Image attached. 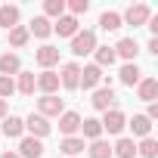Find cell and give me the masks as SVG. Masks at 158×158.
Here are the masks:
<instances>
[{"mask_svg": "<svg viewBox=\"0 0 158 158\" xmlns=\"http://www.w3.org/2000/svg\"><path fill=\"white\" fill-rule=\"evenodd\" d=\"M96 50V31H77L74 37H71V53L74 56H90Z\"/></svg>", "mask_w": 158, "mask_h": 158, "instance_id": "obj_1", "label": "cell"}, {"mask_svg": "<svg viewBox=\"0 0 158 158\" xmlns=\"http://www.w3.org/2000/svg\"><path fill=\"white\" fill-rule=\"evenodd\" d=\"M25 121V130L34 136V139H44V136H50V130H53V124L44 118V115H37V112H31L28 118H22Z\"/></svg>", "mask_w": 158, "mask_h": 158, "instance_id": "obj_2", "label": "cell"}, {"mask_svg": "<svg viewBox=\"0 0 158 158\" xmlns=\"http://www.w3.org/2000/svg\"><path fill=\"white\" fill-rule=\"evenodd\" d=\"M90 102H93L96 112H112V109H118V106H115V102H118V99H115V90H112L109 84H106V87H96V93H93Z\"/></svg>", "mask_w": 158, "mask_h": 158, "instance_id": "obj_3", "label": "cell"}, {"mask_svg": "<svg viewBox=\"0 0 158 158\" xmlns=\"http://www.w3.org/2000/svg\"><path fill=\"white\" fill-rule=\"evenodd\" d=\"M62 112H65V102H62L59 96H40V99H37V115H44L47 121H50V118H59Z\"/></svg>", "mask_w": 158, "mask_h": 158, "instance_id": "obj_4", "label": "cell"}, {"mask_svg": "<svg viewBox=\"0 0 158 158\" xmlns=\"http://www.w3.org/2000/svg\"><path fill=\"white\" fill-rule=\"evenodd\" d=\"M77 81H81V65H77V62H65L62 71H59V87L77 90Z\"/></svg>", "mask_w": 158, "mask_h": 158, "instance_id": "obj_5", "label": "cell"}, {"mask_svg": "<svg viewBox=\"0 0 158 158\" xmlns=\"http://www.w3.org/2000/svg\"><path fill=\"white\" fill-rule=\"evenodd\" d=\"M152 19V10L146 6V3H133L124 16H121V22H127V25H133V28H139V25H146Z\"/></svg>", "mask_w": 158, "mask_h": 158, "instance_id": "obj_6", "label": "cell"}, {"mask_svg": "<svg viewBox=\"0 0 158 158\" xmlns=\"http://www.w3.org/2000/svg\"><path fill=\"white\" fill-rule=\"evenodd\" d=\"M102 130L106 133H121L124 127H127V118H124V112L121 109H112V112H102Z\"/></svg>", "mask_w": 158, "mask_h": 158, "instance_id": "obj_7", "label": "cell"}, {"mask_svg": "<svg viewBox=\"0 0 158 158\" xmlns=\"http://www.w3.org/2000/svg\"><path fill=\"white\" fill-rule=\"evenodd\" d=\"M99 84H102V68L93 65V62L84 65V68H81V81H77V87H84V90H96Z\"/></svg>", "mask_w": 158, "mask_h": 158, "instance_id": "obj_8", "label": "cell"}, {"mask_svg": "<svg viewBox=\"0 0 158 158\" xmlns=\"http://www.w3.org/2000/svg\"><path fill=\"white\" fill-rule=\"evenodd\" d=\"M118 81H121L124 87H136V84L143 81L139 65H136V62H124V65H121V71H118Z\"/></svg>", "mask_w": 158, "mask_h": 158, "instance_id": "obj_9", "label": "cell"}, {"mask_svg": "<svg viewBox=\"0 0 158 158\" xmlns=\"http://www.w3.org/2000/svg\"><path fill=\"white\" fill-rule=\"evenodd\" d=\"M34 81H37V90L44 96H56V90H59V74L56 71H40Z\"/></svg>", "mask_w": 158, "mask_h": 158, "instance_id": "obj_10", "label": "cell"}, {"mask_svg": "<svg viewBox=\"0 0 158 158\" xmlns=\"http://www.w3.org/2000/svg\"><path fill=\"white\" fill-rule=\"evenodd\" d=\"M77 130H81V115L77 112H62L59 115V133L62 136H74Z\"/></svg>", "mask_w": 158, "mask_h": 158, "instance_id": "obj_11", "label": "cell"}, {"mask_svg": "<svg viewBox=\"0 0 158 158\" xmlns=\"http://www.w3.org/2000/svg\"><path fill=\"white\" fill-rule=\"evenodd\" d=\"M34 62H37L44 71H50V68L59 62V50H56V47H50V44H44V47L34 53Z\"/></svg>", "mask_w": 158, "mask_h": 158, "instance_id": "obj_12", "label": "cell"}, {"mask_svg": "<svg viewBox=\"0 0 158 158\" xmlns=\"http://www.w3.org/2000/svg\"><path fill=\"white\" fill-rule=\"evenodd\" d=\"M19 158H44V143L34 136H22L19 143Z\"/></svg>", "mask_w": 158, "mask_h": 158, "instance_id": "obj_13", "label": "cell"}, {"mask_svg": "<svg viewBox=\"0 0 158 158\" xmlns=\"http://www.w3.org/2000/svg\"><path fill=\"white\" fill-rule=\"evenodd\" d=\"M136 96L143 102H155L158 99V77H143V81L136 84Z\"/></svg>", "mask_w": 158, "mask_h": 158, "instance_id": "obj_14", "label": "cell"}, {"mask_svg": "<svg viewBox=\"0 0 158 158\" xmlns=\"http://www.w3.org/2000/svg\"><path fill=\"white\" fill-rule=\"evenodd\" d=\"M136 53H139V44H136L133 37H121V40L115 44V56H121V59H127V62H136Z\"/></svg>", "mask_w": 158, "mask_h": 158, "instance_id": "obj_15", "label": "cell"}, {"mask_svg": "<svg viewBox=\"0 0 158 158\" xmlns=\"http://www.w3.org/2000/svg\"><path fill=\"white\" fill-rule=\"evenodd\" d=\"M53 31H56L59 37H74L77 31H81V25H77V19H74V16H62V19H56Z\"/></svg>", "mask_w": 158, "mask_h": 158, "instance_id": "obj_16", "label": "cell"}, {"mask_svg": "<svg viewBox=\"0 0 158 158\" xmlns=\"http://www.w3.org/2000/svg\"><path fill=\"white\" fill-rule=\"evenodd\" d=\"M0 130H3V136H10V139H22V133H25V121L16 118V115H10V118H3Z\"/></svg>", "mask_w": 158, "mask_h": 158, "instance_id": "obj_17", "label": "cell"}, {"mask_svg": "<svg viewBox=\"0 0 158 158\" xmlns=\"http://www.w3.org/2000/svg\"><path fill=\"white\" fill-rule=\"evenodd\" d=\"M19 71H22V59L16 53H3V56H0V74H3V77H13Z\"/></svg>", "mask_w": 158, "mask_h": 158, "instance_id": "obj_18", "label": "cell"}, {"mask_svg": "<svg viewBox=\"0 0 158 158\" xmlns=\"http://www.w3.org/2000/svg\"><path fill=\"white\" fill-rule=\"evenodd\" d=\"M19 16H22V13H19V6L3 3V6H0V28H6V31H10V28H16V25H19Z\"/></svg>", "mask_w": 158, "mask_h": 158, "instance_id": "obj_19", "label": "cell"}, {"mask_svg": "<svg viewBox=\"0 0 158 158\" xmlns=\"http://www.w3.org/2000/svg\"><path fill=\"white\" fill-rule=\"evenodd\" d=\"M28 34H34V37H40V40H44V37H50V34H53V22H50V19H44V16H34V19H31V25H28Z\"/></svg>", "mask_w": 158, "mask_h": 158, "instance_id": "obj_20", "label": "cell"}, {"mask_svg": "<svg viewBox=\"0 0 158 158\" xmlns=\"http://www.w3.org/2000/svg\"><path fill=\"white\" fill-rule=\"evenodd\" d=\"M127 127L133 130V136H143V139L152 136V121H149L146 115H133V118L127 121Z\"/></svg>", "mask_w": 158, "mask_h": 158, "instance_id": "obj_21", "label": "cell"}, {"mask_svg": "<svg viewBox=\"0 0 158 158\" xmlns=\"http://www.w3.org/2000/svg\"><path fill=\"white\" fill-rule=\"evenodd\" d=\"M93 59H96L93 65L109 68V65H115V59H118V56H115V47H109V44H106V47H96V50H93Z\"/></svg>", "mask_w": 158, "mask_h": 158, "instance_id": "obj_22", "label": "cell"}, {"mask_svg": "<svg viewBox=\"0 0 158 158\" xmlns=\"http://www.w3.org/2000/svg\"><path fill=\"white\" fill-rule=\"evenodd\" d=\"M112 155H118V158H136V143H133L130 136H121V139L112 146Z\"/></svg>", "mask_w": 158, "mask_h": 158, "instance_id": "obj_23", "label": "cell"}, {"mask_svg": "<svg viewBox=\"0 0 158 158\" xmlns=\"http://www.w3.org/2000/svg\"><path fill=\"white\" fill-rule=\"evenodd\" d=\"M59 149H62L68 158H77V155H81L87 146H84V139H81V136H65V139L59 143Z\"/></svg>", "mask_w": 158, "mask_h": 158, "instance_id": "obj_24", "label": "cell"}, {"mask_svg": "<svg viewBox=\"0 0 158 158\" xmlns=\"http://www.w3.org/2000/svg\"><path fill=\"white\" fill-rule=\"evenodd\" d=\"M81 133H84L81 139H90V143H93V139L102 136V124H99L96 118H84V121H81Z\"/></svg>", "mask_w": 158, "mask_h": 158, "instance_id": "obj_25", "label": "cell"}, {"mask_svg": "<svg viewBox=\"0 0 158 158\" xmlns=\"http://www.w3.org/2000/svg\"><path fill=\"white\" fill-rule=\"evenodd\" d=\"M16 90H19L22 96H34L37 81H34V74H31V71H19V84H16Z\"/></svg>", "mask_w": 158, "mask_h": 158, "instance_id": "obj_26", "label": "cell"}, {"mask_svg": "<svg viewBox=\"0 0 158 158\" xmlns=\"http://www.w3.org/2000/svg\"><path fill=\"white\" fill-rule=\"evenodd\" d=\"M28 40H31V34H28V25H16V28H10V47L22 50Z\"/></svg>", "mask_w": 158, "mask_h": 158, "instance_id": "obj_27", "label": "cell"}, {"mask_svg": "<svg viewBox=\"0 0 158 158\" xmlns=\"http://www.w3.org/2000/svg\"><path fill=\"white\" fill-rule=\"evenodd\" d=\"M124 22H121V13H112V10H106L102 16H99V28L102 31H118Z\"/></svg>", "mask_w": 158, "mask_h": 158, "instance_id": "obj_28", "label": "cell"}, {"mask_svg": "<svg viewBox=\"0 0 158 158\" xmlns=\"http://www.w3.org/2000/svg\"><path fill=\"white\" fill-rule=\"evenodd\" d=\"M65 16V0H44V19H62Z\"/></svg>", "mask_w": 158, "mask_h": 158, "instance_id": "obj_29", "label": "cell"}, {"mask_svg": "<svg viewBox=\"0 0 158 158\" xmlns=\"http://www.w3.org/2000/svg\"><path fill=\"white\" fill-rule=\"evenodd\" d=\"M136 155H143V158H158V139H155V136H146V139L136 146Z\"/></svg>", "mask_w": 158, "mask_h": 158, "instance_id": "obj_30", "label": "cell"}, {"mask_svg": "<svg viewBox=\"0 0 158 158\" xmlns=\"http://www.w3.org/2000/svg\"><path fill=\"white\" fill-rule=\"evenodd\" d=\"M87 155H90V158H112V146H109L106 139H93L90 149H87Z\"/></svg>", "mask_w": 158, "mask_h": 158, "instance_id": "obj_31", "label": "cell"}, {"mask_svg": "<svg viewBox=\"0 0 158 158\" xmlns=\"http://www.w3.org/2000/svg\"><path fill=\"white\" fill-rule=\"evenodd\" d=\"M65 10H71V16L77 19V16H84V13L90 10V0H68V3H65Z\"/></svg>", "mask_w": 158, "mask_h": 158, "instance_id": "obj_32", "label": "cell"}, {"mask_svg": "<svg viewBox=\"0 0 158 158\" xmlns=\"http://www.w3.org/2000/svg\"><path fill=\"white\" fill-rule=\"evenodd\" d=\"M16 93V81H13V77H3V74H0V99H6L10 102V96Z\"/></svg>", "mask_w": 158, "mask_h": 158, "instance_id": "obj_33", "label": "cell"}, {"mask_svg": "<svg viewBox=\"0 0 158 158\" xmlns=\"http://www.w3.org/2000/svg\"><path fill=\"white\" fill-rule=\"evenodd\" d=\"M149 53H155V56H158V37H149Z\"/></svg>", "mask_w": 158, "mask_h": 158, "instance_id": "obj_34", "label": "cell"}, {"mask_svg": "<svg viewBox=\"0 0 158 158\" xmlns=\"http://www.w3.org/2000/svg\"><path fill=\"white\" fill-rule=\"evenodd\" d=\"M6 109H10V102H6V99H0V121L6 118Z\"/></svg>", "mask_w": 158, "mask_h": 158, "instance_id": "obj_35", "label": "cell"}, {"mask_svg": "<svg viewBox=\"0 0 158 158\" xmlns=\"http://www.w3.org/2000/svg\"><path fill=\"white\" fill-rule=\"evenodd\" d=\"M0 158H19V152H3Z\"/></svg>", "mask_w": 158, "mask_h": 158, "instance_id": "obj_36", "label": "cell"}]
</instances>
